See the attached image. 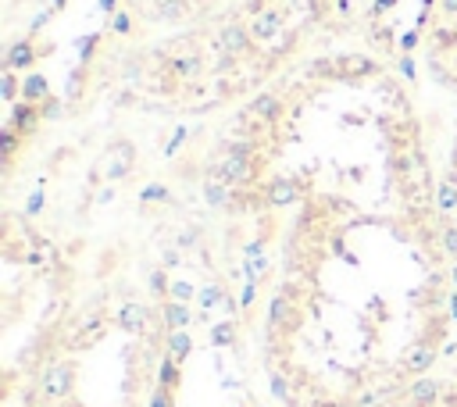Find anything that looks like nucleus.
<instances>
[{
	"label": "nucleus",
	"mask_w": 457,
	"mask_h": 407,
	"mask_svg": "<svg viewBox=\"0 0 457 407\" xmlns=\"http://www.w3.org/2000/svg\"><path fill=\"white\" fill-rule=\"evenodd\" d=\"M279 26H282L279 11H268V15H261V18L254 21V32H257V36H272V32H279Z\"/></svg>",
	"instance_id": "obj_1"
}]
</instances>
